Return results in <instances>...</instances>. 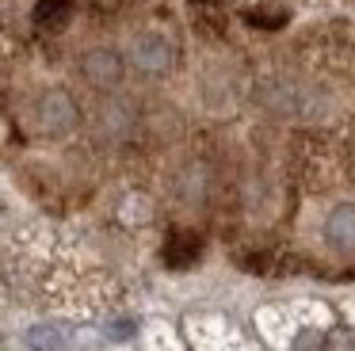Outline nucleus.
Here are the masks:
<instances>
[{
	"label": "nucleus",
	"mask_w": 355,
	"mask_h": 351,
	"mask_svg": "<svg viewBox=\"0 0 355 351\" xmlns=\"http://www.w3.org/2000/svg\"><path fill=\"white\" fill-rule=\"evenodd\" d=\"M39 126L46 130L50 137H62V134H69L73 126L80 122V111H77V103H73V96L69 92H62V88H54V92H46V96L39 99Z\"/></svg>",
	"instance_id": "nucleus-1"
},
{
	"label": "nucleus",
	"mask_w": 355,
	"mask_h": 351,
	"mask_svg": "<svg viewBox=\"0 0 355 351\" xmlns=\"http://www.w3.org/2000/svg\"><path fill=\"white\" fill-rule=\"evenodd\" d=\"M80 73H85V80L92 84V88H115L119 80H123L126 73V61L119 50H111V46H96V50H88L85 58H80Z\"/></svg>",
	"instance_id": "nucleus-2"
},
{
	"label": "nucleus",
	"mask_w": 355,
	"mask_h": 351,
	"mask_svg": "<svg viewBox=\"0 0 355 351\" xmlns=\"http://www.w3.org/2000/svg\"><path fill=\"white\" fill-rule=\"evenodd\" d=\"M130 61L141 69V73H168L172 61H176V50H172V42L164 35H157V31H146V35H138L130 42Z\"/></svg>",
	"instance_id": "nucleus-3"
},
{
	"label": "nucleus",
	"mask_w": 355,
	"mask_h": 351,
	"mask_svg": "<svg viewBox=\"0 0 355 351\" xmlns=\"http://www.w3.org/2000/svg\"><path fill=\"white\" fill-rule=\"evenodd\" d=\"M324 237H329L332 248L352 252L355 248V206H336L324 221Z\"/></svg>",
	"instance_id": "nucleus-4"
},
{
	"label": "nucleus",
	"mask_w": 355,
	"mask_h": 351,
	"mask_svg": "<svg viewBox=\"0 0 355 351\" xmlns=\"http://www.w3.org/2000/svg\"><path fill=\"white\" fill-rule=\"evenodd\" d=\"M73 19V0H39L35 4V23L42 31H62Z\"/></svg>",
	"instance_id": "nucleus-5"
},
{
	"label": "nucleus",
	"mask_w": 355,
	"mask_h": 351,
	"mask_svg": "<svg viewBox=\"0 0 355 351\" xmlns=\"http://www.w3.org/2000/svg\"><path fill=\"white\" fill-rule=\"evenodd\" d=\"M27 348L31 351H65L69 348V332L62 325H35L27 332Z\"/></svg>",
	"instance_id": "nucleus-6"
},
{
	"label": "nucleus",
	"mask_w": 355,
	"mask_h": 351,
	"mask_svg": "<svg viewBox=\"0 0 355 351\" xmlns=\"http://www.w3.org/2000/svg\"><path fill=\"white\" fill-rule=\"evenodd\" d=\"M195 252H199V244H195V237H172L168 241V264L184 267L195 259Z\"/></svg>",
	"instance_id": "nucleus-7"
},
{
	"label": "nucleus",
	"mask_w": 355,
	"mask_h": 351,
	"mask_svg": "<svg viewBox=\"0 0 355 351\" xmlns=\"http://www.w3.org/2000/svg\"><path fill=\"white\" fill-rule=\"evenodd\" d=\"M313 343H317V332H302L298 336V348H294V351H313Z\"/></svg>",
	"instance_id": "nucleus-8"
}]
</instances>
